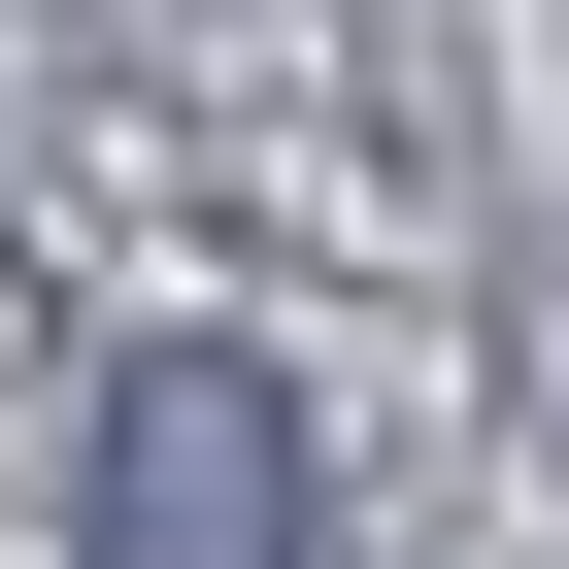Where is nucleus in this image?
<instances>
[{"mask_svg":"<svg viewBox=\"0 0 569 569\" xmlns=\"http://www.w3.org/2000/svg\"><path fill=\"white\" fill-rule=\"evenodd\" d=\"M68 536H101V569H336V502H302V402H268L234 336H168V369L101 402Z\"/></svg>","mask_w":569,"mask_h":569,"instance_id":"nucleus-1","label":"nucleus"}]
</instances>
